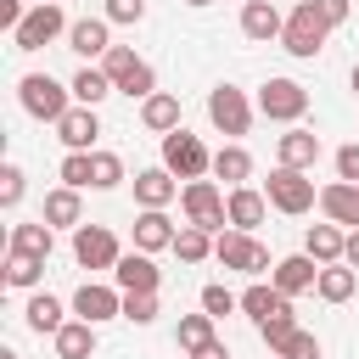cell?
Here are the masks:
<instances>
[{
    "instance_id": "1",
    "label": "cell",
    "mask_w": 359,
    "mask_h": 359,
    "mask_svg": "<svg viewBox=\"0 0 359 359\" xmlns=\"http://www.w3.org/2000/svg\"><path fill=\"white\" fill-rule=\"evenodd\" d=\"M325 39H331V22H325V11H320L314 0H297V6L286 11L280 50H286V56H297V62H314V56L325 50Z\"/></svg>"
},
{
    "instance_id": "2",
    "label": "cell",
    "mask_w": 359,
    "mask_h": 359,
    "mask_svg": "<svg viewBox=\"0 0 359 359\" xmlns=\"http://www.w3.org/2000/svg\"><path fill=\"white\" fill-rule=\"evenodd\" d=\"M17 101H22L28 118L62 123V112L73 107V84H56L50 73H22V79H17Z\"/></svg>"
},
{
    "instance_id": "3",
    "label": "cell",
    "mask_w": 359,
    "mask_h": 359,
    "mask_svg": "<svg viewBox=\"0 0 359 359\" xmlns=\"http://www.w3.org/2000/svg\"><path fill=\"white\" fill-rule=\"evenodd\" d=\"M73 22L62 17V0H34L28 6V17L11 28V50H45L50 39H62Z\"/></svg>"
},
{
    "instance_id": "4",
    "label": "cell",
    "mask_w": 359,
    "mask_h": 359,
    "mask_svg": "<svg viewBox=\"0 0 359 359\" xmlns=\"http://www.w3.org/2000/svg\"><path fill=\"white\" fill-rule=\"evenodd\" d=\"M163 168L180 174V180H208L213 174V151L202 146V135H191L185 123L163 135Z\"/></svg>"
},
{
    "instance_id": "5",
    "label": "cell",
    "mask_w": 359,
    "mask_h": 359,
    "mask_svg": "<svg viewBox=\"0 0 359 359\" xmlns=\"http://www.w3.org/2000/svg\"><path fill=\"white\" fill-rule=\"evenodd\" d=\"M101 67H107V79L118 84V95H129V101L157 95V73H151V62H140L129 45H112V50L101 56Z\"/></svg>"
},
{
    "instance_id": "6",
    "label": "cell",
    "mask_w": 359,
    "mask_h": 359,
    "mask_svg": "<svg viewBox=\"0 0 359 359\" xmlns=\"http://www.w3.org/2000/svg\"><path fill=\"white\" fill-rule=\"evenodd\" d=\"M264 196H269V208H275V213H292V219H297V213H309V208L320 202V191H314L309 168H286V163L264 180Z\"/></svg>"
},
{
    "instance_id": "7",
    "label": "cell",
    "mask_w": 359,
    "mask_h": 359,
    "mask_svg": "<svg viewBox=\"0 0 359 359\" xmlns=\"http://www.w3.org/2000/svg\"><path fill=\"white\" fill-rule=\"evenodd\" d=\"M213 258H219L224 269H241V275H264V269H275V264H269V247H264L252 230H236V224L213 236Z\"/></svg>"
},
{
    "instance_id": "8",
    "label": "cell",
    "mask_w": 359,
    "mask_h": 359,
    "mask_svg": "<svg viewBox=\"0 0 359 359\" xmlns=\"http://www.w3.org/2000/svg\"><path fill=\"white\" fill-rule=\"evenodd\" d=\"M180 208H185V224H202L208 236H219V230L230 224L219 180H185V191H180Z\"/></svg>"
},
{
    "instance_id": "9",
    "label": "cell",
    "mask_w": 359,
    "mask_h": 359,
    "mask_svg": "<svg viewBox=\"0 0 359 359\" xmlns=\"http://www.w3.org/2000/svg\"><path fill=\"white\" fill-rule=\"evenodd\" d=\"M208 123L219 129V135H247L252 129V101H247V90H236V84H213L208 90Z\"/></svg>"
},
{
    "instance_id": "10",
    "label": "cell",
    "mask_w": 359,
    "mask_h": 359,
    "mask_svg": "<svg viewBox=\"0 0 359 359\" xmlns=\"http://www.w3.org/2000/svg\"><path fill=\"white\" fill-rule=\"evenodd\" d=\"M258 112H264L269 123H297V118L309 112V90H303L297 79H264V84H258Z\"/></svg>"
},
{
    "instance_id": "11",
    "label": "cell",
    "mask_w": 359,
    "mask_h": 359,
    "mask_svg": "<svg viewBox=\"0 0 359 359\" xmlns=\"http://www.w3.org/2000/svg\"><path fill=\"white\" fill-rule=\"evenodd\" d=\"M73 258H79V269H112L123 258V247L107 224H79L73 230Z\"/></svg>"
},
{
    "instance_id": "12",
    "label": "cell",
    "mask_w": 359,
    "mask_h": 359,
    "mask_svg": "<svg viewBox=\"0 0 359 359\" xmlns=\"http://www.w3.org/2000/svg\"><path fill=\"white\" fill-rule=\"evenodd\" d=\"M73 314L90 320V325L123 320V292H118V286H101V280H84V286L73 292Z\"/></svg>"
},
{
    "instance_id": "13",
    "label": "cell",
    "mask_w": 359,
    "mask_h": 359,
    "mask_svg": "<svg viewBox=\"0 0 359 359\" xmlns=\"http://www.w3.org/2000/svg\"><path fill=\"white\" fill-rule=\"evenodd\" d=\"M112 286H118V292H157V286H163V269L151 264V252L135 247V252H123V258L112 264Z\"/></svg>"
},
{
    "instance_id": "14",
    "label": "cell",
    "mask_w": 359,
    "mask_h": 359,
    "mask_svg": "<svg viewBox=\"0 0 359 359\" xmlns=\"http://www.w3.org/2000/svg\"><path fill=\"white\" fill-rule=\"evenodd\" d=\"M280 28H286V17H280V6H275V0H247V6H241V34H247L252 45L280 39Z\"/></svg>"
},
{
    "instance_id": "15",
    "label": "cell",
    "mask_w": 359,
    "mask_h": 359,
    "mask_svg": "<svg viewBox=\"0 0 359 359\" xmlns=\"http://www.w3.org/2000/svg\"><path fill=\"white\" fill-rule=\"evenodd\" d=\"M95 135H101L95 107H67V112H62V123H56V140H62L67 151H90V146H95Z\"/></svg>"
},
{
    "instance_id": "16",
    "label": "cell",
    "mask_w": 359,
    "mask_h": 359,
    "mask_svg": "<svg viewBox=\"0 0 359 359\" xmlns=\"http://www.w3.org/2000/svg\"><path fill=\"white\" fill-rule=\"evenodd\" d=\"M174 219H168V208H140L135 213V247L140 252H163V247H174Z\"/></svg>"
},
{
    "instance_id": "17",
    "label": "cell",
    "mask_w": 359,
    "mask_h": 359,
    "mask_svg": "<svg viewBox=\"0 0 359 359\" xmlns=\"http://www.w3.org/2000/svg\"><path fill=\"white\" fill-rule=\"evenodd\" d=\"M269 280H275L286 297H297V292H314V280H320V258H309V252H292V258H280V264L269 269Z\"/></svg>"
},
{
    "instance_id": "18",
    "label": "cell",
    "mask_w": 359,
    "mask_h": 359,
    "mask_svg": "<svg viewBox=\"0 0 359 359\" xmlns=\"http://www.w3.org/2000/svg\"><path fill=\"white\" fill-rule=\"evenodd\" d=\"M320 208H325L331 224L359 230V185H353V180H331V185H320Z\"/></svg>"
},
{
    "instance_id": "19",
    "label": "cell",
    "mask_w": 359,
    "mask_h": 359,
    "mask_svg": "<svg viewBox=\"0 0 359 359\" xmlns=\"http://www.w3.org/2000/svg\"><path fill=\"white\" fill-rule=\"evenodd\" d=\"M275 157H280L286 168H314V163H320V135L303 129V123H292V129L275 140Z\"/></svg>"
},
{
    "instance_id": "20",
    "label": "cell",
    "mask_w": 359,
    "mask_h": 359,
    "mask_svg": "<svg viewBox=\"0 0 359 359\" xmlns=\"http://www.w3.org/2000/svg\"><path fill=\"white\" fill-rule=\"evenodd\" d=\"M224 213H230V224H236V230H258V224H264V213H269V196H264V191H252V185H230Z\"/></svg>"
},
{
    "instance_id": "21",
    "label": "cell",
    "mask_w": 359,
    "mask_h": 359,
    "mask_svg": "<svg viewBox=\"0 0 359 359\" xmlns=\"http://www.w3.org/2000/svg\"><path fill=\"white\" fill-rule=\"evenodd\" d=\"M67 50H79V56H107V50H112V22H107V17H79V22L67 28Z\"/></svg>"
},
{
    "instance_id": "22",
    "label": "cell",
    "mask_w": 359,
    "mask_h": 359,
    "mask_svg": "<svg viewBox=\"0 0 359 359\" xmlns=\"http://www.w3.org/2000/svg\"><path fill=\"white\" fill-rule=\"evenodd\" d=\"M180 196V174H168V168H140L135 174V202L140 208H168Z\"/></svg>"
},
{
    "instance_id": "23",
    "label": "cell",
    "mask_w": 359,
    "mask_h": 359,
    "mask_svg": "<svg viewBox=\"0 0 359 359\" xmlns=\"http://www.w3.org/2000/svg\"><path fill=\"white\" fill-rule=\"evenodd\" d=\"M280 309H292V297H286L275 280H269V286H264V280H252V286L241 292V314H247L252 325H264V320H269V314H280Z\"/></svg>"
},
{
    "instance_id": "24",
    "label": "cell",
    "mask_w": 359,
    "mask_h": 359,
    "mask_svg": "<svg viewBox=\"0 0 359 359\" xmlns=\"http://www.w3.org/2000/svg\"><path fill=\"white\" fill-rule=\"evenodd\" d=\"M45 224H56V230H79L84 224V202H79V191L73 185H56L50 196H45V213H39Z\"/></svg>"
},
{
    "instance_id": "25",
    "label": "cell",
    "mask_w": 359,
    "mask_h": 359,
    "mask_svg": "<svg viewBox=\"0 0 359 359\" xmlns=\"http://www.w3.org/2000/svg\"><path fill=\"white\" fill-rule=\"evenodd\" d=\"M50 247H56V224H11V241H6V252H28V258H50Z\"/></svg>"
},
{
    "instance_id": "26",
    "label": "cell",
    "mask_w": 359,
    "mask_h": 359,
    "mask_svg": "<svg viewBox=\"0 0 359 359\" xmlns=\"http://www.w3.org/2000/svg\"><path fill=\"white\" fill-rule=\"evenodd\" d=\"M314 292L325 297V303H348L353 292H359V275H353V264L342 258V264H320V280H314Z\"/></svg>"
},
{
    "instance_id": "27",
    "label": "cell",
    "mask_w": 359,
    "mask_h": 359,
    "mask_svg": "<svg viewBox=\"0 0 359 359\" xmlns=\"http://www.w3.org/2000/svg\"><path fill=\"white\" fill-rule=\"evenodd\" d=\"M140 123H146L151 135H168V129H180V95H168V90L146 95V101H140Z\"/></svg>"
},
{
    "instance_id": "28",
    "label": "cell",
    "mask_w": 359,
    "mask_h": 359,
    "mask_svg": "<svg viewBox=\"0 0 359 359\" xmlns=\"http://www.w3.org/2000/svg\"><path fill=\"white\" fill-rule=\"evenodd\" d=\"M342 247H348L342 224H309V236H303V252L320 264H342Z\"/></svg>"
},
{
    "instance_id": "29",
    "label": "cell",
    "mask_w": 359,
    "mask_h": 359,
    "mask_svg": "<svg viewBox=\"0 0 359 359\" xmlns=\"http://www.w3.org/2000/svg\"><path fill=\"white\" fill-rule=\"evenodd\" d=\"M22 320H28V331H39V337H56V331L67 325V314H62V303H56L50 292H34L28 309H22Z\"/></svg>"
},
{
    "instance_id": "30",
    "label": "cell",
    "mask_w": 359,
    "mask_h": 359,
    "mask_svg": "<svg viewBox=\"0 0 359 359\" xmlns=\"http://www.w3.org/2000/svg\"><path fill=\"white\" fill-rule=\"evenodd\" d=\"M50 342H56V359H90L95 353V325L90 320H67Z\"/></svg>"
},
{
    "instance_id": "31",
    "label": "cell",
    "mask_w": 359,
    "mask_h": 359,
    "mask_svg": "<svg viewBox=\"0 0 359 359\" xmlns=\"http://www.w3.org/2000/svg\"><path fill=\"white\" fill-rule=\"evenodd\" d=\"M107 95H118V84L107 79V67H79L73 73V101L79 107H101Z\"/></svg>"
},
{
    "instance_id": "32",
    "label": "cell",
    "mask_w": 359,
    "mask_h": 359,
    "mask_svg": "<svg viewBox=\"0 0 359 359\" xmlns=\"http://www.w3.org/2000/svg\"><path fill=\"white\" fill-rule=\"evenodd\" d=\"M213 180H224V185H247L252 180V157H247V146H219L213 151Z\"/></svg>"
},
{
    "instance_id": "33",
    "label": "cell",
    "mask_w": 359,
    "mask_h": 359,
    "mask_svg": "<svg viewBox=\"0 0 359 359\" xmlns=\"http://www.w3.org/2000/svg\"><path fill=\"white\" fill-rule=\"evenodd\" d=\"M174 342H180L185 353L208 348V342H213V314H208V309H202V314H180V325H174Z\"/></svg>"
},
{
    "instance_id": "34",
    "label": "cell",
    "mask_w": 359,
    "mask_h": 359,
    "mask_svg": "<svg viewBox=\"0 0 359 359\" xmlns=\"http://www.w3.org/2000/svg\"><path fill=\"white\" fill-rule=\"evenodd\" d=\"M174 252H180V264H202V258H213V236H208L202 224H180Z\"/></svg>"
},
{
    "instance_id": "35",
    "label": "cell",
    "mask_w": 359,
    "mask_h": 359,
    "mask_svg": "<svg viewBox=\"0 0 359 359\" xmlns=\"http://www.w3.org/2000/svg\"><path fill=\"white\" fill-rule=\"evenodd\" d=\"M123 185V157L118 151H90V191H112Z\"/></svg>"
},
{
    "instance_id": "36",
    "label": "cell",
    "mask_w": 359,
    "mask_h": 359,
    "mask_svg": "<svg viewBox=\"0 0 359 359\" xmlns=\"http://www.w3.org/2000/svg\"><path fill=\"white\" fill-rule=\"evenodd\" d=\"M39 275H45V258H28V252H6V286L28 292V286H39Z\"/></svg>"
},
{
    "instance_id": "37",
    "label": "cell",
    "mask_w": 359,
    "mask_h": 359,
    "mask_svg": "<svg viewBox=\"0 0 359 359\" xmlns=\"http://www.w3.org/2000/svg\"><path fill=\"white\" fill-rule=\"evenodd\" d=\"M123 320L129 325H151L157 320V292H123Z\"/></svg>"
},
{
    "instance_id": "38",
    "label": "cell",
    "mask_w": 359,
    "mask_h": 359,
    "mask_svg": "<svg viewBox=\"0 0 359 359\" xmlns=\"http://www.w3.org/2000/svg\"><path fill=\"white\" fill-rule=\"evenodd\" d=\"M275 359H320V337L297 325V331H292V337H286V342L275 348Z\"/></svg>"
},
{
    "instance_id": "39",
    "label": "cell",
    "mask_w": 359,
    "mask_h": 359,
    "mask_svg": "<svg viewBox=\"0 0 359 359\" xmlns=\"http://www.w3.org/2000/svg\"><path fill=\"white\" fill-rule=\"evenodd\" d=\"M62 185L90 191V151H67V157H62Z\"/></svg>"
},
{
    "instance_id": "40",
    "label": "cell",
    "mask_w": 359,
    "mask_h": 359,
    "mask_svg": "<svg viewBox=\"0 0 359 359\" xmlns=\"http://www.w3.org/2000/svg\"><path fill=\"white\" fill-rule=\"evenodd\" d=\"M202 309H208L213 320H224V314H236V309H241V297H236V292H224V286L213 280V286H202Z\"/></svg>"
},
{
    "instance_id": "41",
    "label": "cell",
    "mask_w": 359,
    "mask_h": 359,
    "mask_svg": "<svg viewBox=\"0 0 359 359\" xmlns=\"http://www.w3.org/2000/svg\"><path fill=\"white\" fill-rule=\"evenodd\" d=\"M292 331H297V320H292V309H280V314H269V320L258 325V337L269 342V353H275V348H280V342H286Z\"/></svg>"
},
{
    "instance_id": "42",
    "label": "cell",
    "mask_w": 359,
    "mask_h": 359,
    "mask_svg": "<svg viewBox=\"0 0 359 359\" xmlns=\"http://www.w3.org/2000/svg\"><path fill=\"white\" fill-rule=\"evenodd\" d=\"M107 22H123V28H135V22H146V0H107V11H101Z\"/></svg>"
},
{
    "instance_id": "43",
    "label": "cell",
    "mask_w": 359,
    "mask_h": 359,
    "mask_svg": "<svg viewBox=\"0 0 359 359\" xmlns=\"http://www.w3.org/2000/svg\"><path fill=\"white\" fill-rule=\"evenodd\" d=\"M17 202H22V168L6 163L0 168V208H17Z\"/></svg>"
},
{
    "instance_id": "44",
    "label": "cell",
    "mask_w": 359,
    "mask_h": 359,
    "mask_svg": "<svg viewBox=\"0 0 359 359\" xmlns=\"http://www.w3.org/2000/svg\"><path fill=\"white\" fill-rule=\"evenodd\" d=\"M337 180H359V140H348L337 151Z\"/></svg>"
},
{
    "instance_id": "45",
    "label": "cell",
    "mask_w": 359,
    "mask_h": 359,
    "mask_svg": "<svg viewBox=\"0 0 359 359\" xmlns=\"http://www.w3.org/2000/svg\"><path fill=\"white\" fill-rule=\"evenodd\" d=\"M314 6L325 11V22H331V28H342V22L353 17V0H314Z\"/></svg>"
},
{
    "instance_id": "46",
    "label": "cell",
    "mask_w": 359,
    "mask_h": 359,
    "mask_svg": "<svg viewBox=\"0 0 359 359\" xmlns=\"http://www.w3.org/2000/svg\"><path fill=\"white\" fill-rule=\"evenodd\" d=\"M22 17H28V6H22V0H0V28H6V34H11Z\"/></svg>"
},
{
    "instance_id": "47",
    "label": "cell",
    "mask_w": 359,
    "mask_h": 359,
    "mask_svg": "<svg viewBox=\"0 0 359 359\" xmlns=\"http://www.w3.org/2000/svg\"><path fill=\"white\" fill-rule=\"evenodd\" d=\"M191 359H230V348H224V342H219V337H213V342H208V348H196V353H191Z\"/></svg>"
},
{
    "instance_id": "48",
    "label": "cell",
    "mask_w": 359,
    "mask_h": 359,
    "mask_svg": "<svg viewBox=\"0 0 359 359\" xmlns=\"http://www.w3.org/2000/svg\"><path fill=\"white\" fill-rule=\"evenodd\" d=\"M342 258H348V264L359 269V230H348V247H342Z\"/></svg>"
},
{
    "instance_id": "49",
    "label": "cell",
    "mask_w": 359,
    "mask_h": 359,
    "mask_svg": "<svg viewBox=\"0 0 359 359\" xmlns=\"http://www.w3.org/2000/svg\"><path fill=\"white\" fill-rule=\"evenodd\" d=\"M348 84H353V95H359V62H353V73H348Z\"/></svg>"
},
{
    "instance_id": "50",
    "label": "cell",
    "mask_w": 359,
    "mask_h": 359,
    "mask_svg": "<svg viewBox=\"0 0 359 359\" xmlns=\"http://www.w3.org/2000/svg\"><path fill=\"white\" fill-rule=\"evenodd\" d=\"M185 6H191V11H202V6H213V0H185Z\"/></svg>"
},
{
    "instance_id": "51",
    "label": "cell",
    "mask_w": 359,
    "mask_h": 359,
    "mask_svg": "<svg viewBox=\"0 0 359 359\" xmlns=\"http://www.w3.org/2000/svg\"><path fill=\"white\" fill-rule=\"evenodd\" d=\"M0 359H22V353H11V348H0Z\"/></svg>"
},
{
    "instance_id": "52",
    "label": "cell",
    "mask_w": 359,
    "mask_h": 359,
    "mask_svg": "<svg viewBox=\"0 0 359 359\" xmlns=\"http://www.w3.org/2000/svg\"><path fill=\"white\" fill-rule=\"evenodd\" d=\"M353 185H359V180H353Z\"/></svg>"
}]
</instances>
